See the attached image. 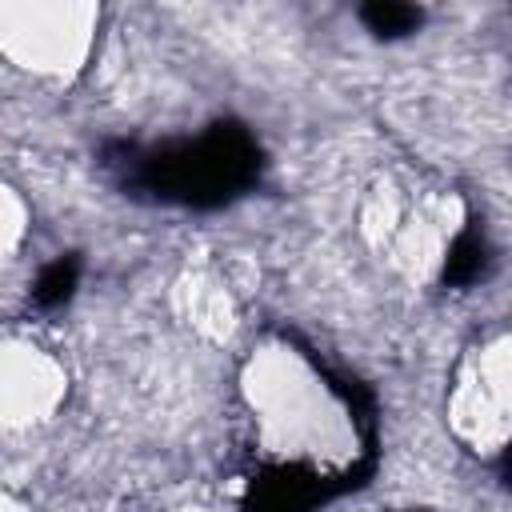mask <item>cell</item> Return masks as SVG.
I'll use <instances>...</instances> for the list:
<instances>
[{
  "mask_svg": "<svg viewBox=\"0 0 512 512\" xmlns=\"http://www.w3.org/2000/svg\"><path fill=\"white\" fill-rule=\"evenodd\" d=\"M128 156L136 188L192 208H216L236 200L260 172V148L252 132L236 120H220L196 140L164 144L140 156L128 148Z\"/></svg>",
  "mask_w": 512,
  "mask_h": 512,
  "instance_id": "cell-1",
  "label": "cell"
},
{
  "mask_svg": "<svg viewBox=\"0 0 512 512\" xmlns=\"http://www.w3.org/2000/svg\"><path fill=\"white\" fill-rule=\"evenodd\" d=\"M332 492H340L336 484H328L324 476H316L312 468L300 464H284V468H268L260 472V480L248 492L244 512H312L320 500H328Z\"/></svg>",
  "mask_w": 512,
  "mask_h": 512,
  "instance_id": "cell-2",
  "label": "cell"
},
{
  "mask_svg": "<svg viewBox=\"0 0 512 512\" xmlns=\"http://www.w3.org/2000/svg\"><path fill=\"white\" fill-rule=\"evenodd\" d=\"M484 268H488V240H484V232H480L476 224H468V228L452 240V248H448L444 280H448V284H472V280L484 276Z\"/></svg>",
  "mask_w": 512,
  "mask_h": 512,
  "instance_id": "cell-3",
  "label": "cell"
},
{
  "mask_svg": "<svg viewBox=\"0 0 512 512\" xmlns=\"http://www.w3.org/2000/svg\"><path fill=\"white\" fill-rule=\"evenodd\" d=\"M360 20L376 36H404V32H416L424 12L412 8V4H396V0H372V4L360 8Z\"/></svg>",
  "mask_w": 512,
  "mask_h": 512,
  "instance_id": "cell-4",
  "label": "cell"
},
{
  "mask_svg": "<svg viewBox=\"0 0 512 512\" xmlns=\"http://www.w3.org/2000/svg\"><path fill=\"white\" fill-rule=\"evenodd\" d=\"M76 276H80V260H76V256H60V260H52V264L36 276V284H32L36 304H44V308L64 304V300L72 296V288H76Z\"/></svg>",
  "mask_w": 512,
  "mask_h": 512,
  "instance_id": "cell-5",
  "label": "cell"
}]
</instances>
